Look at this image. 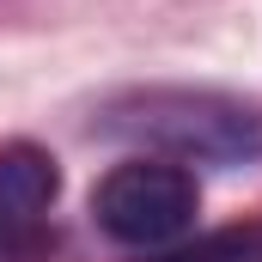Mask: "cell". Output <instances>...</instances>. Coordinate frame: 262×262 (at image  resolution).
Returning a JSON list of instances; mask_svg holds the SVG:
<instances>
[{
	"label": "cell",
	"instance_id": "cell-3",
	"mask_svg": "<svg viewBox=\"0 0 262 262\" xmlns=\"http://www.w3.org/2000/svg\"><path fill=\"white\" fill-rule=\"evenodd\" d=\"M55 195H61L55 152H43L37 140H0V244L31 238L49 220Z\"/></svg>",
	"mask_w": 262,
	"mask_h": 262
},
{
	"label": "cell",
	"instance_id": "cell-1",
	"mask_svg": "<svg viewBox=\"0 0 262 262\" xmlns=\"http://www.w3.org/2000/svg\"><path fill=\"white\" fill-rule=\"evenodd\" d=\"M92 128L146 146L152 159H171V165H256L262 159V104L220 85H134L92 116Z\"/></svg>",
	"mask_w": 262,
	"mask_h": 262
},
{
	"label": "cell",
	"instance_id": "cell-2",
	"mask_svg": "<svg viewBox=\"0 0 262 262\" xmlns=\"http://www.w3.org/2000/svg\"><path fill=\"white\" fill-rule=\"evenodd\" d=\"M201 220V183L189 165H171V159H122L98 177L92 189V226L122 244V250H146V256H165L177 250Z\"/></svg>",
	"mask_w": 262,
	"mask_h": 262
}]
</instances>
